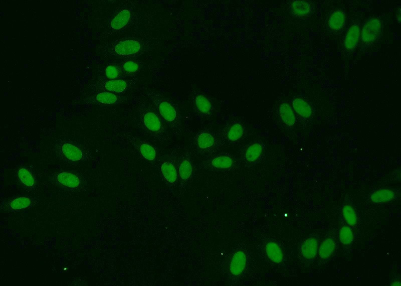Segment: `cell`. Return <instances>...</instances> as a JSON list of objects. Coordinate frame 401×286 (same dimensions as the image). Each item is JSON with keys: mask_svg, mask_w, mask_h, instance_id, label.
I'll return each instance as SVG.
<instances>
[{"mask_svg": "<svg viewBox=\"0 0 401 286\" xmlns=\"http://www.w3.org/2000/svg\"><path fill=\"white\" fill-rule=\"evenodd\" d=\"M53 152L61 161L78 165L93 160L91 151L83 142L69 137L57 138L53 142Z\"/></svg>", "mask_w": 401, "mask_h": 286, "instance_id": "6da1fadb", "label": "cell"}, {"mask_svg": "<svg viewBox=\"0 0 401 286\" xmlns=\"http://www.w3.org/2000/svg\"><path fill=\"white\" fill-rule=\"evenodd\" d=\"M136 108L139 122L146 133L162 142L170 139L167 127L153 105L145 100L139 99Z\"/></svg>", "mask_w": 401, "mask_h": 286, "instance_id": "7a4b0ae2", "label": "cell"}, {"mask_svg": "<svg viewBox=\"0 0 401 286\" xmlns=\"http://www.w3.org/2000/svg\"><path fill=\"white\" fill-rule=\"evenodd\" d=\"M146 96L172 133L176 135L180 134L183 131V124L177 107L168 99L152 91H147Z\"/></svg>", "mask_w": 401, "mask_h": 286, "instance_id": "3957f363", "label": "cell"}, {"mask_svg": "<svg viewBox=\"0 0 401 286\" xmlns=\"http://www.w3.org/2000/svg\"><path fill=\"white\" fill-rule=\"evenodd\" d=\"M49 181L60 190L67 193H82L88 188L86 178L81 173L76 170L57 171L49 176Z\"/></svg>", "mask_w": 401, "mask_h": 286, "instance_id": "277c9868", "label": "cell"}, {"mask_svg": "<svg viewBox=\"0 0 401 286\" xmlns=\"http://www.w3.org/2000/svg\"><path fill=\"white\" fill-rule=\"evenodd\" d=\"M149 47V42L144 39L125 37L114 42L110 47L109 52L113 56L124 60L138 58Z\"/></svg>", "mask_w": 401, "mask_h": 286, "instance_id": "5b68a950", "label": "cell"}, {"mask_svg": "<svg viewBox=\"0 0 401 286\" xmlns=\"http://www.w3.org/2000/svg\"><path fill=\"white\" fill-rule=\"evenodd\" d=\"M240 163L239 158L231 154L218 152L206 157L199 167L213 171L228 172L237 169Z\"/></svg>", "mask_w": 401, "mask_h": 286, "instance_id": "8992f818", "label": "cell"}, {"mask_svg": "<svg viewBox=\"0 0 401 286\" xmlns=\"http://www.w3.org/2000/svg\"><path fill=\"white\" fill-rule=\"evenodd\" d=\"M193 142L197 152L206 157L218 153L223 143L219 135L208 129L197 132L193 138Z\"/></svg>", "mask_w": 401, "mask_h": 286, "instance_id": "52a82bcc", "label": "cell"}, {"mask_svg": "<svg viewBox=\"0 0 401 286\" xmlns=\"http://www.w3.org/2000/svg\"><path fill=\"white\" fill-rule=\"evenodd\" d=\"M266 145L263 141L257 140L249 143L240 153L241 163L251 167L260 163L266 155Z\"/></svg>", "mask_w": 401, "mask_h": 286, "instance_id": "ba28073f", "label": "cell"}, {"mask_svg": "<svg viewBox=\"0 0 401 286\" xmlns=\"http://www.w3.org/2000/svg\"><path fill=\"white\" fill-rule=\"evenodd\" d=\"M15 177L18 184L28 192H34L38 188V179L32 167L20 166L15 171Z\"/></svg>", "mask_w": 401, "mask_h": 286, "instance_id": "9c48e42d", "label": "cell"}, {"mask_svg": "<svg viewBox=\"0 0 401 286\" xmlns=\"http://www.w3.org/2000/svg\"><path fill=\"white\" fill-rule=\"evenodd\" d=\"M246 134V128L242 123L232 121L224 127L219 136L223 143L235 144L242 140Z\"/></svg>", "mask_w": 401, "mask_h": 286, "instance_id": "30bf717a", "label": "cell"}, {"mask_svg": "<svg viewBox=\"0 0 401 286\" xmlns=\"http://www.w3.org/2000/svg\"><path fill=\"white\" fill-rule=\"evenodd\" d=\"M137 79V77H135L108 79L100 83L97 87L103 91L122 94L131 88L136 83Z\"/></svg>", "mask_w": 401, "mask_h": 286, "instance_id": "8fae6325", "label": "cell"}, {"mask_svg": "<svg viewBox=\"0 0 401 286\" xmlns=\"http://www.w3.org/2000/svg\"><path fill=\"white\" fill-rule=\"evenodd\" d=\"M134 15L132 7L124 5L116 11L110 20L109 26L114 31L121 30L132 23Z\"/></svg>", "mask_w": 401, "mask_h": 286, "instance_id": "7c38bea8", "label": "cell"}, {"mask_svg": "<svg viewBox=\"0 0 401 286\" xmlns=\"http://www.w3.org/2000/svg\"><path fill=\"white\" fill-rule=\"evenodd\" d=\"M382 22L380 19L374 17L369 19L363 25L361 30V41L365 45L374 43L380 36Z\"/></svg>", "mask_w": 401, "mask_h": 286, "instance_id": "4fadbf2b", "label": "cell"}, {"mask_svg": "<svg viewBox=\"0 0 401 286\" xmlns=\"http://www.w3.org/2000/svg\"><path fill=\"white\" fill-rule=\"evenodd\" d=\"M164 179L169 183L173 184L177 178L176 158L166 155L159 158L157 163Z\"/></svg>", "mask_w": 401, "mask_h": 286, "instance_id": "5bb4252c", "label": "cell"}, {"mask_svg": "<svg viewBox=\"0 0 401 286\" xmlns=\"http://www.w3.org/2000/svg\"><path fill=\"white\" fill-rule=\"evenodd\" d=\"M129 140L132 146L144 160L149 163H157L158 160L157 152L151 145L138 138H129Z\"/></svg>", "mask_w": 401, "mask_h": 286, "instance_id": "9a60e30c", "label": "cell"}, {"mask_svg": "<svg viewBox=\"0 0 401 286\" xmlns=\"http://www.w3.org/2000/svg\"><path fill=\"white\" fill-rule=\"evenodd\" d=\"M177 174L180 179L184 181L189 179L192 175L193 167L190 154L188 151L184 150L176 158Z\"/></svg>", "mask_w": 401, "mask_h": 286, "instance_id": "2e32d148", "label": "cell"}, {"mask_svg": "<svg viewBox=\"0 0 401 286\" xmlns=\"http://www.w3.org/2000/svg\"><path fill=\"white\" fill-rule=\"evenodd\" d=\"M247 264V257L246 253L243 250L235 252L231 257L229 271L233 276L241 275L245 270Z\"/></svg>", "mask_w": 401, "mask_h": 286, "instance_id": "e0dca14e", "label": "cell"}, {"mask_svg": "<svg viewBox=\"0 0 401 286\" xmlns=\"http://www.w3.org/2000/svg\"><path fill=\"white\" fill-rule=\"evenodd\" d=\"M122 75L125 78L136 77L143 67V63L137 58L122 60L119 64Z\"/></svg>", "mask_w": 401, "mask_h": 286, "instance_id": "ac0fdd59", "label": "cell"}, {"mask_svg": "<svg viewBox=\"0 0 401 286\" xmlns=\"http://www.w3.org/2000/svg\"><path fill=\"white\" fill-rule=\"evenodd\" d=\"M318 241L316 237L311 236L306 238L301 243L300 252L302 257L306 260L314 259L318 253Z\"/></svg>", "mask_w": 401, "mask_h": 286, "instance_id": "d6986e66", "label": "cell"}, {"mask_svg": "<svg viewBox=\"0 0 401 286\" xmlns=\"http://www.w3.org/2000/svg\"><path fill=\"white\" fill-rule=\"evenodd\" d=\"M35 201L36 199L30 196H18L6 201L5 206L9 210L19 211L31 207Z\"/></svg>", "mask_w": 401, "mask_h": 286, "instance_id": "ffe728a7", "label": "cell"}, {"mask_svg": "<svg viewBox=\"0 0 401 286\" xmlns=\"http://www.w3.org/2000/svg\"><path fill=\"white\" fill-rule=\"evenodd\" d=\"M193 108L201 117L209 116L212 112V105L210 100L203 94H197L193 98Z\"/></svg>", "mask_w": 401, "mask_h": 286, "instance_id": "44dd1931", "label": "cell"}, {"mask_svg": "<svg viewBox=\"0 0 401 286\" xmlns=\"http://www.w3.org/2000/svg\"><path fill=\"white\" fill-rule=\"evenodd\" d=\"M396 193L392 189L380 188L374 190L370 195V200L373 203L380 204L393 200Z\"/></svg>", "mask_w": 401, "mask_h": 286, "instance_id": "7402d4cb", "label": "cell"}, {"mask_svg": "<svg viewBox=\"0 0 401 286\" xmlns=\"http://www.w3.org/2000/svg\"><path fill=\"white\" fill-rule=\"evenodd\" d=\"M265 252L268 258L274 263H280L284 259V253L280 246L273 241L268 242L265 245Z\"/></svg>", "mask_w": 401, "mask_h": 286, "instance_id": "603a6c76", "label": "cell"}, {"mask_svg": "<svg viewBox=\"0 0 401 286\" xmlns=\"http://www.w3.org/2000/svg\"><path fill=\"white\" fill-rule=\"evenodd\" d=\"M360 29L357 24H352L348 29L344 42V46L348 51H351L356 47L360 38Z\"/></svg>", "mask_w": 401, "mask_h": 286, "instance_id": "cb8c5ba5", "label": "cell"}, {"mask_svg": "<svg viewBox=\"0 0 401 286\" xmlns=\"http://www.w3.org/2000/svg\"><path fill=\"white\" fill-rule=\"evenodd\" d=\"M293 110L301 118H309L312 113L310 105L304 100L300 98H295L292 102Z\"/></svg>", "mask_w": 401, "mask_h": 286, "instance_id": "d4e9b609", "label": "cell"}, {"mask_svg": "<svg viewBox=\"0 0 401 286\" xmlns=\"http://www.w3.org/2000/svg\"><path fill=\"white\" fill-rule=\"evenodd\" d=\"M336 249V242L331 237L324 239L318 249V255L322 259L329 258L334 253Z\"/></svg>", "mask_w": 401, "mask_h": 286, "instance_id": "484cf974", "label": "cell"}, {"mask_svg": "<svg viewBox=\"0 0 401 286\" xmlns=\"http://www.w3.org/2000/svg\"><path fill=\"white\" fill-rule=\"evenodd\" d=\"M279 114L282 121L291 127L296 123V116L293 109L287 103H282L279 108Z\"/></svg>", "mask_w": 401, "mask_h": 286, "instance_id": "4316f807", "label": "cell"}, {"mask_svg": "<svg viewBox=\"0 0 401 286\" xmlns=\"http://www.w3.org/2000/svg\"><path fill=\"white\" fill-rule=\"evenodd\" d=\"M345 22L344 12L341 10H337L333 12L330 16L328 21V25L332 31H338L343 28Z\"/></svg>", "mask_w": 401, "mask_h": 286, "instance_id": "83f0119b", "label": "cell"}, {"mask_svg": "<svg viewBox=\"0 0 401 286\" xmlns=\"http://www.w3.org/2000/svg\"><path fill=\"white\" fill-rule=\"evenodd\" d=\"M341 211L342 215L346 225L352 229L356 228L358 224V217L353 206L348 203L344 204Z\"/></svg>", "mask_w": 401, "mask_h": 286, "instance_id": "f1b7e54d", "label": "cell"}, {"mask_svg": "<svg viewBox=\"0 0 401 286\" xmlns=\"http://www.w3.org/2000/svg\"><path fill=\"white\" fill-rule=\"evenodd\" d=\"M293 14L299 17L308 16L312 10V6L310 3L306 1L296 0L293 1L291 5Z\"/></svg>", "mask_w": 401, "mask_h": 286, "instance_id": "f546056e", "label": "cell"}, {"mask_svg": "<svg viewBox=\"0 0 401 286\" xmlns=\"http://www.w3.org/2000/svg\"><path fill=\"white\" fill-rule=\"evenodd\" d=\"M94 99L98 103L111 105L116 103L118 100V97L114 93L102 91L98 93L95 96Z\"/></svg>", "mask_w": 401, "mask_h": 286, "instance_id": "4dcf8cb0", "label": "cell"}, {"mask_svg": "<svg viewBox=\"0 0 401 286\" xmlns=\"http://www.w3.org/2000/svg\"><path fill=\"white\" fill-rule=\"evenodd\" d=\"M339 239L344 245L351 244L354 240V234L352 228L347 225L341 227L339 232Z\"/></svg>", "mask_w": 401, "mask_h": 286, "instance_id": "1f68e13d", "label": "cell"}, {"mask_svg": "<svg viewBox=\"0 0 401 286\" xmlns=\"http://www.w3.org/2000/svg\"><path fill=\"white\" fill-rule=\"evenodd\" d=\"M105 75L109 79L125 78L119 65L111 64L107 66L105 69Z\"/></svg>", "mask_w": 401, "mask_h": 286, "instance_id": "d6a6232c", "label": "cell"}, {"mask_svg": "<svg viewBox=\"0 0 401 286\" xmlns=\"http://www.w3.org/2000/svg\"><path fill=\"white\" fill-rule=\"evenodd\" d=\"M391 285H400V282L399 280H394L391 284Z\"/></svg>", "mask_w": 401, "mask_h": 286, "instance_id": "836d02e7", "label": "cell"}]
</instances>
